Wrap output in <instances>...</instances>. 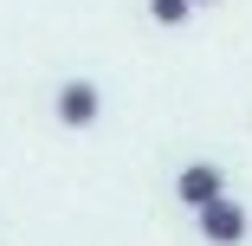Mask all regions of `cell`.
Returning <instances> with one entry per match:
<instances>
[{
  "instance_id": "cell-3",
  "label": "cell",
  "mask_w": 252,
  "mask_h": 246,
  "mask_svg": "<svg viewBox=\"0 0 252 246\" xmlns=\"http://www.w3.org/2000/svg\"><path fill=\"white\" fill-rule=\"evenodd\" d=\"M97 110H104V97H97V84H91V78H71V84L59 91V123H65V130L97 123Z\"/></svg>"
},
{
  "instance_id": "cell-1",
  "label": "cell",
  "mask_w": 252,
  "mask_h": 246,
  "mask_svg": "<svg viewBox=\"0 0 252 246\" xmlns=\"http://www.w3.org/2000/svg\"><path fill=\"white\" fill-rule=\"evenodd\" d=\"M175 194H181V208H207V201H220V194H226V175L214 169V162H188L181 175H175Z\"/></svg>"
},
{
  "instance_id": "cell-4",
  "label": "cell",
  "mask_w": 252,
  "mask_h": 246,
  "mask_svg": "<svg viewBox=\"0 0 252 246\" xmlns=\"http://www.w3.org/2000/svg\"><path fill=\"white\" fill-rule=\"evenodd\" d=\"M194 13V0H149V20H156V26H181Z\"/></svg>"
},
{
  "instance_id": "cell-5",
  "label": "cell",
  "mask_w": 252,
  "mask_h": 246,
  "mask_svg": "<svg viewBox=\"0 0 252 246\" xmlns=\"http://www.w3.org/2000/svg\"><path fill=\"white\" fill-rule=\"evenodd\" d=\"M194 7H200V0H194Z\"/></svg>"
},
{
  "instance_id": "cell-2",
  "label": "cell",
  "mask_w": 252,
  "mask_h": 246,
  "mask_svg": "<svg viewBox=\"0 0 252 246\" xmlns=\"http://www.w3.org/2000/svg\"><path fill=\"white\" fill-rule=\"evenodd\" d=\"M200 233H207L214 246H239V240H246V208L226 201V194L207 201V208H200Z\"/></svg>"
}]
</instances>
